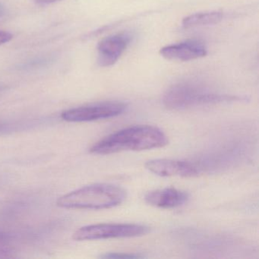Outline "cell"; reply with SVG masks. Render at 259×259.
<instances>
[{
	"instance_id": "6da1fadb",
	"label": "cell",
	"mask_w": 259,
	"mask_h": 259,
	"mask_svg": "<svg viewBox=\"0 0 259 259\" xmlns=\"http://www.w3.org/2000/svg\"><path fill=\"white\" fill-rule=\"evenodd\" d=\"M169 140L164 133L152 125H134L106 136L91 148V153L107 155L125 151H145L163 148Z\"/></svg>"
},
{
	"instance_id": "7a4b0ae2",
	"label": "cell",
	"mask_w": 259,
	"mask_h": 259,
	"mask_svg": "<svg viewBox=\"0 0 259 259\" xmlns=\"http://www.w3.org/2000/svg\"><path fill=\"white\" fill-rule=\"evenodd\" d=\"M125 198L126 192L120 186L97 183L63 195L57 200V204L66 209L101 210L119 205Z\"/></svg>"
},
{
	"instance_id": "3957f363",
	"label": "cell",
	"mask_w": 259,
	"mask_h": 259,
	"mask_svg": "<svg viewBox=\"0 0 259 259\" xmlns=\"http://www.w3.org/2000/svg\"><path fill=\"white\" fill-rule=\"evenodd\" d=\"M245 98L223 95L191 82H182L169 88L163 97V104L170 110H184L198 106L242 101Z\"/></svg>"
},
{
	"instance_id": "277c9868",
	"label": "cell",
	"mask_w": 259,
	"mask_h": 259,
	"mask_svg": "<svg viewBox=\"0 0 259 259\" xmlns=\"http://www.w3.org/2000/svg\"><path fill=\"white\" fill-rule=\"evenodd\" d=\"M148 232L149 228L141 224H98L78 229L74 233L73 239L77 241H89L131 238L143 236Z\"/></svg>"
},
{
	"instance_id": "5b68a950",
	"label": "cell",
	"mask_w": 259,
	"mask_h": 259,
	"mask_svg": "<svg viewBox=\"0 0 259 259\" xmlns=\"http://www.w3.org/2000/svg\"><path fill=\"white\" fill-rule=\"evenodd\" d=\"M127 104L121 101H107L69 109L61 114L63 120L71 122H92L110 119L122 114Z\"/></svg>"
},
{
	"instance_id": "8992f818",
	"label": "cell",
	"mask_w": 259,
	"mask_h": 259,
	"mask_svg": "<svg viewBox=\"0 0 259 259\" xmlns=\"http://www.w3.org/2000/svg\"><path fill=\"white\" fill-rule=\"evenodd\" d=\"M130 32L113 34L101 40L98 45V63L101 67L113 66L120 58L133 40Z\"/></svg>"
},
{
	"instance_id": "52a82bcc",
	"label": "cell",
	"mask_w": 259,
	"mask_h": 259,
	"mask_svg": "<svg viewBox=\"0 0 259 259\" xmlns=\"http://www.w3.org/2000/svg\"><path fill=\"white\" fill-rule=\"evenodd\" d=\"M145 167L150 172L162 177H194L199 174L200 169L196 164L183 160L171 159H154L148 160Z\"/></svg>"
},
{
	"instance_id": "ba28073f",
	"label": "cell",
	"mask_w": 259,
	"mask_h": 259,
	"mask_svg": "<svg viewBox=\"0 0 259 259\" xmlns=\"http://www.w3.org/2000/svg\"><path fill=\"white\" fill-rule=\"evenodd\" d=\"M160 54L166 60L188 62L205 57L207 49L202 41L194 39L163 47Z\"/></svg>"
},
{
	"instance_id": "9c48e42d",
	"label": "cell",
	"mask_w": 259,
	"mask_h": 259,
	"mask_svg": "<svg viewBox=\"0 0 259 259\" xmlns=\"http://www.w3.org/2000/svg\"><path fill=\"white\" fill-rule=\"evenodd\" d=\"M145 201L148 204L160 208H175L184 204L189 199L186 192L174 188L151 191L145 195Z\"/></svg>"
},
{
	"instance_id": "30bf717a",
	"label": "cell",
	"mask_w": 259,
	"mask_h": 259,
	"mask_svg": "<svg viewBox=\"0 0 259 259\" xmlns=\"http://www.w3.org/2000/svg\"><path fill=\"white\" fill-rule=\"evenodd\" d=\"M223 18L224 14L221 12H204L186 16L182 21V24L186 28L216 25L222 21Z\"/></svg>"
},
{
	"instance_id": "8fae6325",
	"label": "cell",
	"mask_w": 259,
	"mask_h": 259,
	"mask_svg": "<svg viewBox=\"0 0 259 259\" xmlns=\"http://www.w3.org/2000/svg\"><path fill=\"white\" fill-rule=\"evenodd\" d=\"M43 122V119H40L0 121V136L30 130L33 127L41 125Z\"/></svg>"
},
{
	"instance_id": "7c38bea8",
	"label": "cell",
	"mask_w": 259,
	"mask_h": 259,
	"mask_svg": "<svg viewBox=\"0 0 259 259\" xmlns=\"http://www.w3.org/2000/svg\"><path fill=\"white\" fill-rule=\"evenodd\" d=\"M54 57L53 56H42L31 59L19 66V69L22 71H32L42 69L54 63Z\"/></svg>"
},
{
	"instance_id": "4fadbf2b",
	"label": "cell",
	"mask_w": 259,
	"mask_h": 259,
	"mask_svg": "<svg viewBox=\"0 0 259 259\" xmlns=\"http://www.w3.org/2000/svg\"><path fill=\"white\" fill-rule=\"evenodd\" d=\"M104 258H139L143 257V256L137 254H131V253L110 252L106 253L101 256Z\"/></svg>"
},
{
	"instance_id": "5bb4252c",
	"label": "cell",
	"mask_w": 259,
	"mask_h": 259,
	"mask_svg": "<svg viewBox=\"0 0 259 259\" xmlns=\"http://www.w3.org/2000/svg\"><path fill=\"white\" fill-rule=\"evenodd\" d=\"M13 235L0 230V245H4L9 243L13 239Z\"/></svg>"
},
{
	"instance_id": "9a60e30c",
	"label": "cell",
	"mask_w": 259,
	"mask_h": 259,
	"mask_svg": "<svg viewBox=\"0 0 259 259\" xmlns=\"http://www.w3.org/2000/svg\"><path fill=\"white\" fill-rule=\"evenodd\" d=\"M13 34L7 31H0V46L4 44L8 43L13 39Z\"/></svg>"
},
{
	"instance_id": "2e32d148",
	"label": "cell",
	"mask_w": 259,
	"mask_h": 259,
	"mask_svg": "<svg viewBox=\"0 0 259 259\" xmlns=\"http://www.w3.org/2000/svg\"><path fill=\"white\" fill-rule=\"evenodd\" d=\"M36 3L39 4H51L54 3L60 2L62 0H34Z\"/></svg>"
},
{
	"instance_id": "e0dca14e",
	"label": "cell",
	"mask_w": 259,
	"mask_h": 259,
	"mask_svg": "<svg viewBox=\"0 0 259 259\" xmlns=\"http://www.w3.org/2000/svg\"><path fill=\"white\" fill-rule=\"evenodd\" d=\"M4 13H5V7L0 4V18L4 16Z\"/></svg>"
},
{
	"instance_id": "ac0fdd59",
	"label": "cell",
	"mask_w": 259,
	"mask_h": 259,
	"mask_svg": "<svg viewBox=\"0 0 259 259\" xmlns=\"http://www.w3.org/2000/svg\"><path fill=\"white\" fill-rule=\"evenodd\" d=\"M0 90H1V89H0Z\"/></svg>"
}]
</instances>
